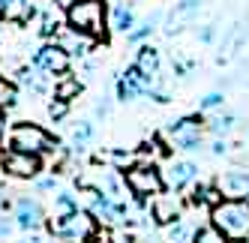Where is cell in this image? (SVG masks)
I'll return each mask as SVG.
<instances>
[{"instance_id":"30","label":"cell","mask_w":249,"mask_h":243,"mask_svg":"<svg viewBox=\"0 0 249 243\" xmlns=\"http://www.w3.org/2000/svg\"><path fill=\"white\" fill-rule=\"evenodd\" d=\"M222 102H225V93H222V90H210V93H204V96L198 99V111H201V114H210V111L222 108Z\"/></svg>"},{"instance_id":"48","label":"cell","mask_w":249,"mask_h":243,"mask_svg":"<svg viewBox=\"0 0 249 243\" xmlns=\"http://www.w3.org/2000/svg\"><path fill=\"white\" fill-rule=\"evenodd\" d=\"M246 201H249V195H246Z\"/></svg>"},{"instance_id":"43","label":"cell","mask_w":249,"mask_h":243,"mask_svg":"<svg viewBox=\"0 0 249 243\" xmlns=\"http://www.w3.org/2000/svg\"><path fill=\"white\" fill-rule=\"evenodd\" d=\"M6 207H9V198H6V186L0 183V213H6Z\"/></svg>"},{"instance_id":"15","label":"cell","mask_w":249,"mask_h":243,"mask_svg":"<svg viewBox=\"0 0 249 243\" xmlns=\"http://www.w3.org/2000/svg\"><path fill=\"white\" fill-rule=\"evenodd\" d=\"M216 186L225 198H246L249 195V171L246 168H228L216 177Z\"/></svg>"},{"instance_id":"41","label":"cell","mask_w":249,"mask_h":243,"mask_svg":"<svg viewBox=\"0 0 249 243\" xmlns=\"http://www.w3.org/2000/svg\"><path fill=\"white\" fill-rule=\"evenodd\" d=\"M108 111H111V102H108V99H99V102H96V108H93V114H96L99 120H102V117H108Z\"/></svg>"},{"instance_id":"4","label":"cell","mask_w":249,"mask_h":243,"mask_svg":"<svg viewBox=\"0 0 249 243\" xmlns=\"http://www.w3.org/2000/svg\"><path fill=\"white\" fill-rule=\"evenodd\" d=\"M9 150H24V153H36V156H48L57 150V138L48 129H42L39 123H30V120H18L9 135H6Z\"/></svg>"},{"instance_id":"14","label":"cell","mask_w":249,"mask_h":243,"mask_svg":"<svg viewBox=\"0 0 249 243\" xmlns=\"http://www.w3.org/2000/svg\"><path fill=\"white\" fill-rule=\"evenodd\" d=\"M69 57H78V60H84L87 54L93 51V45L99 42V39H93V36H87V33H78V30H72V27H63L60 33H57V39H54Z\"/></svg>"},{"instance_id":"28","label":"cell","mask_w":249,"mask_h":243,"mask_svg":"<svg viewBox=\"0 0 249 243\" xmlns=\"http://www.w3.org/2000/svg\"><path fill=\"white\" fill-rule=\"evenodd\" d=\"M60 30H63V27H60V18L54 15V9H45V12L39 15V36H42V39H57Z\"/></svg>"},{"instance_id":"24","label":"cell","mask_w":249,"mask_h":243,"mask_svg":"<svg viewBox=\"0 0 249 243\" xmlns=\"http://www.w3.org/2000/svg\"><path fill=\"white\" fill-rule=\"evenodd\" d=\"M93 135H96L93 120H78V123L72 126V135H69V147H72L75 153H84L93 144Z\"/></svg>"},{"instance_id":"3","label":"cell","mask_w":249,"mask_h":243,"mask_svg":"<svg viewBox=\"0 0 249 243\" xmlns=\"http://www.w3.org/2000/svg\"><path fill=\"white\" fill-rule=\"evenodd\" d=\"M96 216L90 210H75V213H60L48 219V234L63 243H93L96 240Z\"/></svg>"},{"instance_id":"1","label":"cell","mask_w":249,"mask_h":243,"mask_svg":"<svg viewBox=\"0 0 249 243\" xmlns=\"http://www.w3.org/2000/svg\"><path fill=\"white\" fill-rule=\"evenodd\" d=\"M210 225L219 228L231 243L249 240V201L246 198H222L210 210Z\"/></svg>"},{"instance_id":"10","label":"cell","mask_w":249,"mask_h":243,"mask_svg":"<svg viewBox=\"0 0 249 243\" xmlns=\"http://www.w3.org/2000/svg\"><path fill=\"white\" fill-rule=\"evenodd\" d=\"M147 213H150V222H156V225H171L174 219H180L183 216V201L177 198L171 189H162L159 195H153L150 201H147Z\"/></svg>"},{"instance_id":"29","label":"cell","mask_w":249,"mask_h":243,"mask_svg":"<svg viewBox=\"0 0 249 243\" xmlns=\"http://www.w3.org/2000/svg\"><path fill=\"white\" fill-rule=\"evenodd\" d=\"M108 162L117 171H129L132 165H138V153H132V150H111L108 153Z\"/></svg>"},{"instance_id":"23","label":"cell","mask_w":249,"mask_h":243,"mask_svg":"<svg viewBox=\"0 0 249 243\" xmlns=\"http://www.w3.org/2000/svg\"><path fill=\"white\" fill-rule=\"evenodd\" d=\"M234 126H237V114H234V111H213V114L204 120V129H207L210 135H216V138H225Z\"/></svg>"},{"instance_id":"9","label":"cell","mask_w":249,"mask_h":243,"mask_svg":"<svg viewBox=\"0 0 249 243\" xmlns=\"http://www.w3.org/2000/svg\"><path fill=\"white\" fill-rule=\"evenodd\" d=\"M198 174L201 168L192 159H171L162 171V180H165V189H171V192H183V189L198 183Z\"/></svg>"},{"instance_id":"6","label":"cell","mask_w":249,"mask_h":243,"mask_svg":"<svg viewBox=\"0 0 249 243\" xmlns=\"http://www.w3.org/2000/svg\"><path fill=\"white\" fill-rule=\"evenodd\" d=\"M165 135H168V141H171L177 150L195 153V150L204 147V141H201V135H204V120H201L198 114L177 117V120H171V123L165 126Z\"/></svg>"},{"instance_id":"45","label":"cell","mask_w":249,"mask_h":243,"mask_svg":"<svg viewBox=\"0 0 249 243\" xmlns=\"http://www.w3.org/2000/svg\"><path fill=\"white\" fill-rule=\"evenodd\" d=\"M3 123H6V120H3V108H0V132H3Z\"/></svg>"},{"instance_id":"13","label":"cell","mask_w":249,"mask_h":243,"mask_svg":"<svg viewBox=\"0 0 249 243\" xmlns=\"http://www.w3.org/2000/svg\"><path fill=\"white\" fill-rule=\"evenodd\" d=\"M150 87H153V84L141 75L135 66H129L126 72L117 75V99H120V102H135V99L144 96Z\"/></svg>"},{"instance_id":"11","label":"cell","mask_w":249,"mask_h":243,"mask_svg":"<svg viewBox=\"0 0 249 243\" xmlns=\"http://www.w3.org/2000/svg\"><path fill=\"white\" fill-rule=\"evenodd\" d=\"M30 63L39 66L42 72H48V75H66L72 57H69L57 42H45V45H39L36 51H33V60Z\"/></svg>"},{"instance_id":"25","label":"cell","mask_w":249,"mask_h":243,"mask_svg":"<svg viewBox=\"0 0 249 243\" xmlns=\"http://www.w3.org/2000/svg\"><path fill=\"white\" fill-rule=\"evenodd\" d=\"M81 90H84V81H81L78 75H72V72H66V75H60V78L54 81V99L72 102Z\"/></svg>"},{"instance_id":"37","label":"cell","mask_w":249,"mask_h":243,"mask_svg":"<svg viewBox=\"0 0 249 243\" xmlns=\"http://www.w3.org/2000/svg\"><path fill=\"white\" fill-rule=\"evenodd\" d=\"M18 225H15V219L12 216H6V213H0V240H6Z\"/></svg>"},{"instance_id":"2","label":"cell","mask_w":249,"mask_h":243,"mask_svg":"<svg viewBox=\"0 0 249 243\" xmlns=\"http://www.w3.org/2000/svg\"><path fill=\"white\" fill-rule=\"evenodd\" d=\"M66 27L105 42L108 39V6H105V0H78L75 6H69Z\"/></svg>"},{"instance_id":"42","label":"cell","mask_w":249,"mask_h":243,"mask_svg":"<svg viewBox=\"0 0 249 243\" xmlns=\"http://www.w3.org/2000/svg\"><path fill=\"white\" fill-rule=\"evenodd\" d=\"M21 243H51V240L39 231H27V237H21Z\"/></svg>"},{"instance_id":"7","label":"cell","mask_w":249,"mask_h":243,"mask_svg":"<svg viewBox=\"0 0 249 243\" xmlns=\"http://www.w3.org/2000/svg\"><path fill=\"white\" fill-rule=\"evenodd\" d=\"M0 168L15 180H36L42 171V156L24 153V150H6L0 156Z\"/></svg>"},{"instance_id":"33","label":"cell","mask_w":249,"mask_h":243,"mask_svg":"<svg viewBox=\"0 0 249 243\" xmlns=\"http://www.w3.org/2000/svg\"><path fill=\"white\" fill-rule=\"evenodd\" d=\"M171 69H174V75H177V78H186V75L192 72V69H195V63H192L189 57L174 54V57H171Z\"/></svg>"},{"instance_id":"39","label":"cell","mask_w":249,"mask_h":243,"mask_svg":"<svg viewBox=\"0 0 249 243\" xmlns=\"http://www.w3.org/2000/svg\"><path fill=\"white\" fill-rule=\"evenodd\" d=\"M198 39H201L204 45H210L213 39H216V24H201V27H198Z\"/></svg>"},{"instance_id":"17","label":"cell","mask_w":249,"mask_h":243,"mask_svg":"<svg viewBox=\"0 0 249 243\" xmlns=\"http://www.w3.org/2000/svg\"><path fill=\"white\" fill-rule=\"evenodd\" d=\"M141 75H144L150 84H156L159 81V75H162V51L159 48H153V45H141L138 48V54H135V63H132Z\"/></svg>"},{"instance_id":"19","label":"cell","mask_w":249,"mask_h":243,"mask_svg":"<svg viewBox=\"0 0 249 243\" xmlns=\"http://www.w3.org/2000/svg\"><path fill=\"white\" fill-rule=\"evenodd\" d=\"M135 24H138V18H135V6H132V3L120 0V3H114V6H111V15H108V30L120 33V36H126V33H129Z\"/></svg>"},{"instance_id":"40","label":"cell","mask_w":249,"mask_h":243,"mask_svg":"<svg viewBox=\"0 0 249 243\" xmlns=\"http://www.w3.org/2000/svg\"><path fill=\"white\" fill-rule=\"evenodd\" d=\"M228 147H231V144L225 141V138H213V141H210V153H213V156H225Z\"/></svg>"},{"instance_id":"18","label":"cell","mask_w":249,"mask_h":243,"mask_svg":"<svg viewBox=\"0 0 249 243\" xmlns=\"http://www.w3.org/2000/svg\"><path fill=\"white\" fill-rule=\"evenodd\" d=\"M15 75H18V78H15V81H18V87L30 90L33 96H48V93H54V90H51V81H48L51 75L42 72V69L33 66V63H30V66H21Z\"/></svg>"},{"instance_id":"35","label":"cell","mask_w":249,"mask_h":243,"mask_svg":"<svg viewBox=\"0 0 249 243\" xmlns=\"http://www.w3.org/2000/svg\"><path fill=\"white\" fill-rule=\"evenodd\" d=\"M108 240H111V243H138V237L126 228V225H123V228H114V231L108 234Z\"/></svg>"},{"instance_id":"20","label":"cell","mask_w":249,"mask_h":243,"mask_svg":"<svg viewBox=\"0 0 249 243\" xmlns=\"http://www.w3.org/2000/svg\"><path fill=\"white\" fill-rule=\"evenodd\" d=\"M195 234H198V225L189 216H180V219H174L171 225L162 228V243H192Z\"/></svg>"},{"instance_id":"36","label":"cell","mask_w":249,"mask_h":243,"mask_svg":"<svg viewBox=\"0 0 249 243\" xmlns=\"http://www.w3.org/2000/svg\"><path fill=\"white\" fill-rule=\"evenodd\" d=\"M36 189H39V192H57V177H54V171H51L48 177H36Z\"/></svg>"},{"instance_id":"5","label":"cell","mask_w":249,"mask_h":243,"mask_svg":"<svg viewBox=\"0 0 249 243\" xmlns=\"http://www.w3.org/2000/svg\"><path fill=\"white\" fill-rule=\"evenodd\" d=\"M123 180H126V189L135 201H150L153 195H159L165 189L162 171H159L153 162H138L129 171H123Z\"/></svg>"},{"instance_id":"32","label":"cell","mask_w":249,"mask_h":243,"mask_svg":"<svg viewBox=\"0 0 249 243\" xmlns=\"http://www.w3.org/2000/svg\"><path fill=\"white\" fill-rule=\"evenodd\" d=\"M48 117L51 120H54V123H57V120H63L66 114H69V102H63V99H48Z\"/></svg>"},{"instance_id":"46","label":"cell","mask_w":249,"mask_h":243,"mask_svg":"<svg viewBox=\"0 0 249 243\" xmlns=\"http://www.w3.org/2000/svg\"><path fill=\"white\" fill-rule=\"evenodd\" d=\"M0 21H3V18H0ZM0 39H3V27H0Z\"/></svg>"},{"instance_id":"26","label":"cell","mask_w":249,"mask_h":243,"mask_svg":"<svg viewBox=\"0 0 249 243\" xmlns=\"http://www.w3.org/2000/svg\"><path fill=\"white\" fill-rule=\"evenodd\" d=\"M159 21H162V12H153V15H147L144 21H138L129 33H126V42L129 45H144V39L150 36V33L159 27Z\"/></svg>"},{"instance_id":"31","label":"cell","mask_w":249,"mask_h":243,"mask_svg":"<svg viewBox=\"0 0 249 243\" xmlns=\"http://www.w3.org/2000/svg\"><path fill=\"white\" fill-rule=\"evenodd\" d=\"M192 243H231V240H228L219 228H213V225H201Z\"/></svg>"},{"instance_id":"8","label":"cell","mask_w":249,"mask_h":243,"mask_svg":"<svg viewBox=\"0 0 249 243\" xmlns=\"http://www.w3.org/2000/svg\"><path fill=\"white\" fill-rule=\"evenodd\" d=\"M84 201H87V210L96 216L99 225H117V222H123L120 204L111 195H105L99 186H84Z\"/></svg>"},{"instance_id":"38","label":"cell","mask_w":249,"mask_h":243,"mask_svg":"<svg viewBox=\"0 0 249 243\" xmlns=\"http://www.w3.org/2000/svg\"><path fill=\"white\" fill-rule=\"evenodd\" d=\"M147 99H153L156 102V105H165V102H171V96H168V90H162V87H156V84H153V87L144 93Z\"/></svg>"},{"instance_id":"34","label":"cell","mask_w":249,"mask_h":243,"mask_svg":"<svg viewBox=\"0 0 249 243\" xmlns=\"http://www.w3.org/2000/svg\"><path fill=\"white\" fill-rule=\"evenodd\" d=\"M15 99H18V93H15L9 84L0 78V108H12V105H15Z\"/></svg>"},{"instance_id":"12","label":"cell","mask_w":249,"mask_h":243,"mask_svg":"<svg viewBox=\"0 0 249 243\" xmlns=\"http://www.w3.org/2000/svg\"><path fill=\"white\" fill-rule=\"evenodd\" d=\"M12 219L21 231H39L45 225V207L33 195H21L12 207Z\"/></svg>"},{"instance_id":"27","label":"cell","mask_w":249,"mask_h":243,"mask_svg":"<svg viewBox=\"0 0 249 243\" xmlns=\"http://www.w3.org/2000/svg\"><path fill=\"white\" fill-rule=\"evenodd\" d=\"M75 210H81L78 195L69 192V189H57V192H54V216H60V213H75Z\"/></svg>"},{"instance_id":"22","label":"cell","mask_w":249,"mask_h":243,"mask_svg":"<svg viewBox=\"0 0 249 243\" xmlns=\"http://www.w3.org/2000/svg\"><path fill=\"white\" fill-rule=\"evenodd\" d=\"M222 198H225V195L219 192L216 180H213V183H195V186H192V195H189V204H192V207H207V210H213V207H216Z\"/></svg>"},{"instance_id":"16","label":"cell","mask_w":249,"mask_h":243,"mask_svg":"<svg viewBox=\"0 0 249 243\" xmlns=\"http://www.w3.org/2000/svg\"><path fill=\"white\" fill-rule=\"evenodd\" d=\"M201 3H204V0H180V3H174V9L168 12V21H165L162 33H165V36H174V33H180L183 24H189L195 15H198Z\"/></svg>"},{"instance_id":"21","label":"cell","mask_w":249,"mask_h":243,"mask_svg":"<svg viewBox=\"0 0 249 243\" xmlns=\"http://www.w3.org/2000/svg\"><path fill=\"white\" fill-rule=\"evenodd\" d=\"M36 9H33L30 0H0V18L12 21V24H27Z\"/></svg>"},{"instance_id":"44","label":"cell","mask_w":249,"mask_h":243,"mask_svg":"<svg viewBox=\"0 0 249 243\" xmlns=\"http://www.w3.org/2000/svg\"><path fill=\"white\" fill-rule=\"evenodd\" d=\"M75 3H78V0H54L57 9H69V6H75Z\"/></svg>"},{"instance_id":"47","label":"cell","mask_w":249,"mask_h":243,"mask_svg":"<svg viewBox=\"0 0 249 243\" xmlns=\"http://www.w3.org/2000/svg\"><path fill=\"white\" fill-rule=\"evenodd\" d=\"M237 243H246V240H237Z\"/></svg>"}]
</instances>
